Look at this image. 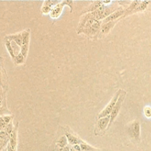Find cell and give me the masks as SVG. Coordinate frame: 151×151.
I'll list each match as a JSON object with an SVG mask.
<instances>
[{"mask_svg":"<svg viewBox=\"0 0 151 151\" xmlns=\"http://www.w3.org/2000/svg\"><path fill=\"white\" fill-rule=\"evenodd\" d=\"M127 132L131 139L139 142L141 137V127L139 122L138 120H134L130 122L127 128Z\"/></svg>","mask_w":151,"mask_h":151,"instance_id":"obj_1","label":"cell"},{"mask_svg":"<svg viewBox=\"0 0 151 151\" xmlns=\"http://www.w3.org/2000/svg\"><path fill=\"white\" fill-rule=\"evenodd\" d=\"M122 89H119L117 91H116V93L114 94V95L113 96V97L111 98V100H110L109 103H108L107 106L105 107V109L103 110H102L100 111V113L98 115V119L100 118L106 117V116H110L112 110L114 108L115 105H116V102H117L118 99H119V96H120L121 92H122Z\"/></svg>","mask_w":151,"mask_h":151,"instance_id":"obj_2","label":"cell"},{"mask_svg":"<svg viewBox=\"0 0 151 151\" xmlns=\"http://www.w3.org/2000/svg\"><path fill=\"white\" fill-rule=\"evenodd\" d=\"M125 97H126V91L125 90L122 89V92H121L120 96H119V99H118L117 102H116V105H115L114 108L112 110L111 113L110 114V124H109V127L111 125V124L114 122V120L116 119V118L117 117L118 114H119V111H120L121 109H122V106L124 103V100H125Z\"/></svg>","mask_w":151,"mask_h":151,"instance_id":"obj_3","label":"cell"},{"mask_svg":"<svg viewBox=\"0 0 151 151\" xmlns=\"http://www.w3.org/2000/svg\"><path fill=\"white\" fill-rule=\"evenodd\" d=\"M72 4H73V1H60V3L57 4V5L55 6L54 8L52 10V11L50 12V16H51L52 19H57L59 16L61 15L62 11H63V7L65 5H68L71 8V12L72 11Z\"/></svg>","mask_w":151,"mask_h":151,"instance_id":"obj_4","label":"cell"},{"mask_svg":"<svg viewBox=\"0 0 151 151\" xmlns=\"http://www.w3.org/2000/svg\"><path fill=\"white\" fill-rule=\"evenodd\" d=\"M125 9L122 8V7H119V9H116V11L114 12L112 14H111L110 16H108L107 18H106V19L103 20V24L108 23V22H113V21L119 20L118 18L122 19V16L125 15Z\"/></svg>","mask_w":151,"mask_h":151,"instance_id":"obj_5","label":"cell"},{"mask_svg":"<svg viewBox=\"0 0 151 151\" xmlns=\"http://www.w3.org/2000/svg\"><path fill=\"white\" fill-rule=\"evenodd\" d=\"M58 3H60L59 1H44L42 7L41 9V13H44V14L50 13L52 10L55 7V6L57 5Z\"/></svg>","mask_w":151,"mask_h":151,"instance_id":"obj_6","label":"cell"},{"mask_svg":"<svg viewBox=\"0 0 151 151\" xmlns=\"http://www.w3.org/2000/svg\"><path fill=\"white\" fill-rule=\"evenodd\" d=\"M110 124V116L98 119L97 122V128L100 131H103L109 128Z\"/></svg>","mask_w":151,"mask_h":151,"instance_id":"obj_7","label":"cell"},{"mask_svg":"<svg viewBox=\"0 0 151 151\" xmlns=\"http://www.w3.org/2000/svg\"><path fill=\"white\" fill-rule=\"evenodd\" d=\"M100 25H101V22L96 20L88 29H86L83 32L87 35H94L98 32L99 29H100Z\"/></svg>","mask_w":151,"mask_h":151,"instance_id":"obj_8","label":"cell"},{"mask_svg":"<svg viewBox=\"0 0 151 151\" xmlns=\"http://www.w3.org/2000/svg\"><path fill=\"white\" fill-rule=\"evenodd\" d=\"M10 142V136L7 134L4 131H1L0 133V146H1V150L6 148V146L9 144Z\"/></svg>","mask_w":151,"mask_h":151,"instance_id":"obj_9","label":"cell"},{"mask_svg":"<svg viewBox=\"0 0 151 151\" xmlns=\"http://www.w3.org/2000/svg\"><path fill=\"white\" fill-rule=\"evenodd\" d=\"M103 1H92L91 4L83 11V13L86 14V13H92V12L96 11L103 5Z\"/></svg>","mask_w":151,"mask_h":151,"instance_id":"obj_10","label":"cell"},{"mask_svg":"<svg viewBox=\"0 0 151 151\" xmlns=\"http://www.w3.org/2000/svg\"><path fill=\"white\" fill-rule=\"evenodd\" d=\"M65 136L67 137L69 144H70L72 146L75 145H81L82 144V143L85 142L81 140L80 138H78V137H75V136L72 135V134H69V133H66Z\"/></svg>","mask_w":151,"mask_h":151,"instance_id":"obj_11","label":"cell"},{"mask_svg":"<svg viewBox=\"0 0 151 151\" xmlns=\"http://www.w3.org/2000/svg\"><path fill=\"white\" fill-rule=\"evenodd\" d=\"M13 115H4V116H1V131L5 128V127L7 126L8 124H10V122L13 121Z\"/></svg>","mask_w":151,"mask_h":151,"instance_id":"obj_12","label":"cell"},{"mask_svg":"<svg viewBox=\"0 0 151 151\" xmlns=\"http://www.w3.org/2000/svg\"><path fill=\"white\" fill-rule=\"evenodd\" d=\"M117 21L119 20H116V21H113V22H108V23H105L103 24V26L101 27V32L103 34H107L108 32H109V31L114 27L116 23L117 22Z\"/></svg>","mask_w":151,"mask_h":151,"instance_id":"obj_13","label":"cell"},{"mask_svg":"<svg viewBox=\"0 0 151 151\" xmlns=\"http://www.w3.org/2000/svg\"><path fill=\"white\" fill-rule=\"evenodd\" d=\"M68 143L69 142H68L67 137H66V136H63V137H60V138L59 139L58 141L57 148H59L60 150H61V149L64 148V147H66V146H67Z\"/></svg>","mask_w":151,"mask_h":151,"instance_id":"obj_14","label":"cell"},{"mask_svg":"<svg viewBox=\"0 0 151 151\" xmlns=\"http://www.w3.org/2000/svg\"><path fill=\"white\" fill-rule=\"evenodd\" d=\"M80 145H81V150L82 151H97L98 150L97 149L94 148V147L89 145H88L86 142L82 143V144H81Z\"/></svg>","mask_w":151,"mask_h":151,"instance_id":"obj_15","label":"cell"},{"mask_svg":"<svg viewBox=\"0 0 151 151\" xmlns=\"http://www.w3.org/2000/svg\"><path fill=\"white\" fill-rule=\"evenodd\" d=\"M14 128H15V127L13 126V121H12V122H10V124H8V125H7V126L5 127V128H4V129L3 130V131H5V132L7 133V134H8V135L10 137V135H11L12 133H13V130H14Z\"/></svg>","mask_w":151,"mask_h":151,"instance_id":"obj_16","label":"cell"},{"mask_svg":"<svg viewBox=\"0 0 151 151\" xmlns=\"http://www.w3.org/2000/svg\"><path fill=\"white\" fill-rule=\"evenodd\" d=\"M144 114L147 118L151 117V108L149 106H147L144 109Z\"/></svg>","mask_w":151,"mask_h":151,"instance_id":"obj_17","label":"cell"},{"mask_svg":"<svg viewBox=\"0 0 151 151\" xmlns=\"http://www.w3.org/2000/svg\"><path fill=\"white\" fill-rule=\"evenodd\" d=\"M16 147L17 146H13L10 144H8L7 146V151H16Z\"/></svg>","mask_w":151,"mask_h":151,"instance_id":"obj_18","label":"cell"},{"mask_svg":"<svg viewBox=\"0 0 151 151\" xmlns=\"http://www.w3.org/2000/svg\"><path fill=\"white\" fill-rule=\"evenodd\" d=\"M72 148H73L75 151H82L81 150V147L80 145H74L73 147H72Z\"/></svg>","mask_w":151,"mask_h":151,"instance_id":"obj_19","label":"cell"},{"mask_svg":"<svg viewBox=\"0 0 151 151\" xmlns=\"http://www.w3.org/2000/svg\"><path fill=\"white\" fill-rule=\"evenodd\" d=\"M60 151H71V149L69 148V146H66V147H64V148L61 149V150H60Z\"/></svg>","mask_w":151,"mask_h":151,"instance_id":"obj_20","label":"cell"},{"mask_svg":"<svg viewBox=\"0 0 151 151\" xmlns=\"http://www.w3.org/2000/svg\"><path fill=\"white\" fill-rule=\"evenodd\" d=\"M1 151H7V147H6V148H4V150H1Z\"/></svg>","mask_w":151,"mask_h":151,"instance_id":"obj_21","label":"cell"},{"mask_svg":"<svg viewBox=\"0 0 151 151\" xmlns=\"http://www.w3.org/2000/svg\"><path fill=\"white\" fill-rule=\"evenodd\" d=\"M57 151H60V149H59V150H57Z\"/></svg>","mask_w":151,"mask_h":151,"instance_id":"obj_22","label":"cell"}]
</instances>
